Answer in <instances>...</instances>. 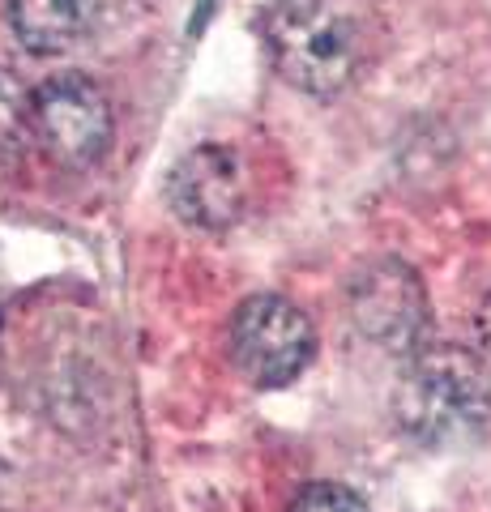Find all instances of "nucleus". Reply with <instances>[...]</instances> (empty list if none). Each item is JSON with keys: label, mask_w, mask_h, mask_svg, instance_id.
<instances>
[{"label": "nucleus", "mask_w": 491, "mask_h": 512, "mask_svg": "<svg viewBox=\"0 0 491 512\" xmlns=\"http://www.w3.org/2000/svg\"><path fill=\"white\" fill-rule=\"evenodd\" d=\"M479 338H483V350L491 355V295L483 299V308H479Z\"/></svg>", "instance_id": "9d476101"}, {"label": "nucleus", "mask_w": 491, "mask_h": 512, "mask_svg": "<svg viewBox=\"0 0 491 512\" xmlns=\"http://www.w3.org/2000/svg\"><path fill=\"white\" fill-rule=\"evenodd\" d=\"M287 512H372V508L342 483H308V487H299Z\"/></svg>", "instance_id": "1a4fd4ad"}, {"label": "nucleus", "mask_w": 491, "mask_h": 512, "mask_svg": "<svg viewBox=\"0 0 491 512\" xmlns=\"http://www.w3.org/2000/svg\"><path fill=\"white\" fill-rule=\"evenodd\" d=\"M346 308L363 338L389 355H419L432 329V303H427L423 278L398 256L363 261L346 286Z\"/></svg>", "instance_id": "20e7f679"}, {"label": "nucleus", "mask_w": 491, "mask_h": 512, "mask_svg": "<svg viewBox=\"0 0 491 512\" xmlns=\"http://www.w3.org/2000/svg\"><path fill=\"white\" fill-rule=\"evenodd\" d=\"M39 146L35 133V90L0 64V158H22Z\"/></svg>", "instance_id": "6e6552de"}, {"label": "nucleus", "mask_w": 491, "mask_h": 512, "mask_svg": "<svg viewBox=\"0 0 491 512\" xmlns=\"http://www.w3.org/2000/svg\"><path fill=\"white\" fill-rule=\"evenodd\" d=\"M372 0H274L261 35L274 73L299 94H342L376 56Z\"/></svg>", "instance_id": "f257e3e1"}, {"label": "nucleus", "mask_w": 491, "mask_h": 512, "mask_svg": "<svg viewBox=\"0 0 491 512\" xmlns=\"http://www.w3.org/2000/svg\"><path fill=\"white\" fill-rule=\"evenodd\" d=\"M402 436L423 448L479 440L491 423V367L466 346H427L406 359L393 393Z\"/></svg>", "instance_id": "f03ea898"}, {"label": "nucleus", "mask_w": 491, "mask_h": 512, "mask_svg": "<svg viewBox=\"0 0 491 512\" xmlns=\"http://www.w3.org/2000/svg\"><path fill=\"white\" fill-rule=\"evenodd\" d=\"M39 150L60 167H94L112 146L116 120L103 86L86 73H56L35 86Z\"/></svg>", "instance_id": "39448f33"}, {"label": "nucleus", "mask_w": 491, "mask_h": 512, "mask_svg": "<svg viewBox=\"0 0 491 512\" xmlns=\"http://www.w3.org/2000/svg\"><path fill=\"white\" fill-rule=\"evenodd\" d=\"M231 363L257 384V389H282L308 372L316 355V325L312 316L287 295H248L231 312L227 325Z\"/></svg>", "instance_id": "7ed1b4c3"}, {"label": "nucleus", "mask_w": 491, "mask_h": 512, "mask_svg": "<svg viewBox=\"0 0 491 512\" xmlns=\"http://www.w3.org/2000/svg\"><path fill=\"white\" fill-rule=\"evenodd\" d=\"M9 26L35 56L73 52L94 26V0H9Z\"/></svg>", "instance_id": "0eeeda50"}, {"label": "nucleus", "mask_w": 491, "mask_h": 512, "mask_svg": "<svg viewBox=\"0 0 491 512\" xmlns=\"http://www.w3.org/2000/svg\"><path fill=\"white\" fill-rule=\"evenodd\" d=\"M167 205L180 222L197 231H227L244 218L248 205V171L240 154L218 141L188 150L176 158V167L167 171Z\"/></svg>", "instance_id": "423d86ee"}]
</instances>
